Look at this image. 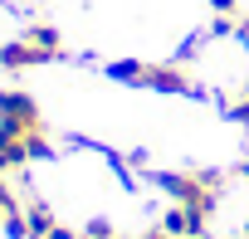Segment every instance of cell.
<instances>
[{
    "label": "cell",
    "mask_w": 249,
    "mask_h": 239,
    "mask_svg": "<svg viewBox=\"0 0 249 239\" xmlns=\"http://www.w3.org/2000/svg\"><path fill=\"white\" fill-rule=\"evenodd\" d=\"M44 64V54L30 44V39H15V44H0V68H35Z\"/></svg>",
    "instance_id": "5b68a950"
},
{
    "label": "cell",
    "mask_w": 249,
    "mask_h": 239,
    "mask_svg": "<svg viewBox=\"0 0 249 239\" xmlns=\"http://www.w3.org/2000/svg\"><path fill=\"white\" fill-rule=\"evenodd\" d=\"M142 68H147V64H112V78H122V83H142Z\"/></svg>",
    "instance_id": "ba28073f"
},
{
    "label": "cell",
    "mask_w": 249,
    "mask_h": 239,
    "mask_svg": "<svg viewBox=\"0 0 249 239\" xmlns=\"http://www.w3.org/2000/svg\"><path fill=\"white\" fill-rule=\"evenodd\" d=\"M142 83L157 88V93H191V78H186V68H176V64H147V68H142Z\"/></svg>",
    "instance_id": "3957f363"
},
{
    "label": "cell",
    "mask_w": 249,
    "mask_h": 239,
    "mask_svg": "<svg viewBox=\"0 0 249 239\" xmlns=\"http://www.w3.org/2000/svg\"><path fill=\"white\" fill-rule=\"evenodd\" d=\"M25 220H30V239H49V229H54V215H49V205H30L25 210Z\"/></svg>",
    "instance_id": "52a82bcc"
},
{
    "label": "cell",
    "mask_w": 249,
    "mask_h": 239,
    "mask_svg": "<svg viewBox=\"0 0 249 239\" xmlns=\"http://www.w3.org/2000/svg\"><path fill=\"white\" fill-rule=\"evenodd\" d=\"M25 39H30V44L44 54V64L64 54V39H59V30H54V25H35V30H25Z\"/></svg>",
    "instance_id": "8992f818"
},
{
    "label": "cell",
    "mask_w": 249,
    "mask_h": 239,
    "mask_svg": "<svg viewBox=\"0 0 249 239\" xmlns=\"http://www.w3.org/2000/svg\"><path fill=\"white\" fill-rule=\"evenodd\" d=\"M0 127H10V132H20V137L44 132L39 102H35L30 93H20V88H0Z\"/></svg>",
    "instance_id": "7a4b0ae2"
},
{
    "label": "cell",
    "mask_w": 249,
    "mask_h": 239,
    "mask_svg": "<svg viewBox=\"0 0 249 239\" xmlns=\"http://www.w3.org/2000/svg\"><path fill=\"white\" fill-rule=\"evenodd\" d=\"M210 10H215V15H230V20H239V0H210Z\"/></svg>",
    "instance_id": "9c48e42d"
},
{
    "label": "cell",
    "mask_w": 249,
    "mask_h": 239,
    "mask_svg": "<svg viewBox=\"0 0 249 239\" xmlns=\"http://www.w3.org/2000/svg\"><path fill=\"white\" fill-rule=\"evenodd\" d=\"M25 161H30V137L0 127V176H5V171H20Z\"/></svg>",
    "instance_id": "277c9868"
},
{
    "label": "cell",
    "mask_w": 249,
    "mask_h": 239,
    "mask_svg": "<svg viewBox=\"0 0 249 239\" xmlns=\"http://www.w3.org/2000/svg\"><path fill=\"white\" fill-rule=\"evenodd\" d=\"M230 117H234V122H244V127H249V93H244V98H239V102L230 107Z\"/></svg>",
    "instance_id": "30bf717a"
},
{
    "label": "cell",
    "mask_w": 249,
    "mask_h": 239,
    "mask_svg": "<svg viewBox=\"0 0 249 239\" xmlns=\"http://www.w3.org/2000/svg\"><path fill=\"white\" fill-rule=\"evenodd\" d=\"M49 239H78V234H73V229H64V224H54V229H49Z\"/></svg>",
    "instance_id": "8fae6325"
},
{
    "label": "cell",
    "mask_w": 249,
    "mask_h": 239,
    "mask_svg": "<svg viewBox=\"0 0 249 239\" xmlns=\"http://www.w3.org/2000/svg\"><path fill=\"white\" fill-rule=\"evenodd\" d=\"M157 181H161V190L176 205L196 210L200 220H210L215 205H220V176L215 171H176V176H157Z\"/></svg>",
    "instance_id": "6da1fadb"
},
{
    "label": "cell",
    "mask_w": 249,
    "mask_h": 239,
    "mask_svg": "<svg viewBox=\"0 0 249 239\" xmlns=\"http://www.w3.org/2000/svg\"><path fill=\"white\" fill-rule=\"evenodd\" d=\"M142 239H176V234H166V229H147Z\"/></svg>",
    "instance_id": "7c38bea8"
},
{
    "label": "cell",
    "mask_w": 249,
    "mask_h": 239,
    "mask_svg": "<svg viewBox=\"0 0 249 239\" xmlns=\"http://www.w3.org/2000/svg\"><path fill=\"white\" fill-rule=\"evenodd\" d=\"M191 239H200V234H191Z\"/></svg>",
    "instance_id": "4fadbf2b"
}]
</instances>
